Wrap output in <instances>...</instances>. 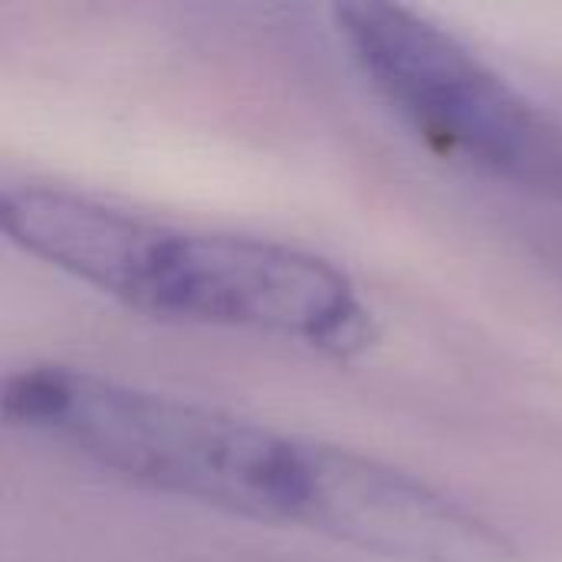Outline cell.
<instances>
[{"mask_svg":"<svg viewBox=\"0 0 562 562\" xmlns=\"http://www.w3.org/2000/svg\"><path fill=\"white\" fill-rule=\"evenodd\" d=\"M0 408L10 428L161 497L389 562H527L494 520L405 468L79 366L7 372Z\"/></svg>","mask_w":562,"mask_h":562,"instance_id":"obj_1","label":"cell"},{"mask_svg":"<svg viewBox=\"0 0 562 562\" xmlns=\"http://www.w3.org/2000/svg\"><path fill=\"white\" fill-rule=\"evenodd\" d=\"M0 231L26 257L132 313L362 356L379 319L356 280L296 244L135 214L92 194L20 181L0 191Z\"/></svg>","mask_w":562,"mask_h":562,"instance_id":"obj_2","label":"cell"},{"mask_svg":"<svg viewBox=\"0 0 562 562\" xmlns=\"http://www.w3.org/2000/svg\"><path fill=\"white\" fill-rule=\"evenodd\" d=\"M349 59L438 158L562 201V125L435 20L382 0L336 3Z\"/></svg>","mask_w":562,"mask_h":562,"instance_id":"obj_3","label":"cell"}]
</instances>
